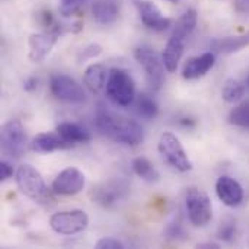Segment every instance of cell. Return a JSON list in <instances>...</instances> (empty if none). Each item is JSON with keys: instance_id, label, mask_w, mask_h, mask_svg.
I'll return each mask as SVG.
<instances>
[{"instance_id": "25", "label": "cell", "mask_w": 249, "mask_h": 249, "mask_svg": "<svg viewBox=\"0 0 249 249\" xmlns=\"http://www.w3.org/2000/svg\"><path fill=\"white\" fill-rule=\"evenodd\" d=\"M136 112L144 120H155L159 114V108L152 96H149L147 93H142L136 99Z\"/></svg>"}, {"instance_id": "3", "label": "cell", "mask_w": 249, "mask_h": 249, "mask_svg": "<svg viewBox=\"0 0 249 249\" xmlns=\"http://www.w3.org/2000/svg\"><path fill=\"white\" fill-rule=\"evenodd\" d=\"M15 181L22 194L35 203H45L50 198L45 182L39 171L31 165H20L15 172Z\"/></svg>"}, {"instance_id": "8", "label": "cell", "mask_w": 249, "mask_h": 249, "mask_svg": "<svg viewBox=\"0 0 249 249\" xmlns=\"http://www.w3.org/2000/svg\"><path fill=\"white\" fill-rule=\"evenodd\" d=\"M50 92L54 98L66 104L86 102V92L73 77L67 74H53L50 77Z\"/></svg>"}, {"instance_id": "22", "label": "cell", "mask_w": 249, "mask_h": 249, "mask_svg": "<svg viewBox=\"0 0 249 249\" xmlns=\"http://www.w3.org/2000/svg\"><path fill=\"white\" fill-rule=\"evenodd\" d=\"M197 20H198L197 10H196V9H187V10L181 15V18L178 19V22L175 23L171 36L178 38V39H182V41L187 42L188 36L193 34V31H194L196 26H197Z\"/></svg>"}, {"instance_id": "5", "label": "cell", "mask_w": 249, "mask_h": 249, "mask_svg": "<svg viewBox=\"0 0 249 249\" xmlns=\"http://www.w3.org/2000/svg\"><path fill=\"white\" fill-rule=\"evenodd\" d=\"M26 131L18 118L7 120L0 130L1 152L13 159H19L26 149Z\"/></svg>"}, {"instance_id": "34", "label": "cell", "mask_w": 249, "mask_h": 249, "mask_svg": "<svg viewBox=\"0 0 249 249\" xmlns=\"http://www.w3.org/2000/svg\"><path fill=\"white\" fill-rule=\"evenodd\" d=\"M36 86H38V79H36V77H29V79H26L25 83H23V89H25L26 92L35 90Z\"/></svg>"}, {"instance_id": "17", "label": "cell", "mask_w": 249, "mask_h": 249, "mask_svg": "<svg viewBox=\"0 0 249 249\" xmlns=\"http://www.w3.org/2000/svg\"><path fill=\"white\" fill-rule=\"evenodd\" d=\"M108 70L104 64L95 63L86 67L83 73V85L86 89H89L92 93H101L105 89L107 79H108Z\"/></svg>"}, {"instance_id": "12", "label": "cell", "mask_w": 249, "mask_h": 249, "mask_svg": "<svg viewBox=\"0 0 249 249\" xmlns=\"http://www.w3.org/2000/svg\"><path fill=\"white\" fill-rule=\"evenodd\" d=\"M134 6L139 12L140 20L152 31L162 32L171 26V19L166 18L162 10L150 0H134Z\"/></svg>"}, {"instance_id": "32", "label": "cell", "mask_w": 249, "mask_h": 249, "mask_svg": "<svg viewBox=\"0 0 249 249\" xmlns=\"http://www.w3.org/2000/svg\"><path fill=\"white\" fill-rule=\"evenodd\" d=\"M95 248L98 249H124L125 245L123 242H120L118 239L114 238H102L96 242Z\"/></svg>"}, {"instance_id": "35", "label": "cell", "mask_w": 249, "mask_h": 249, "mask_svg": "<svg viewBox=\"0 0 249 249\" xmlns=\"http://www.w3.org/2000/svg\"><path fill=\"white\" fill-rule=\"evenodd\" d=\"M197 248H204V249H219L220 245L216 242H204V244H198Z\"/></svg>"}, {"instance_id": "18", "label": "cell", "mask_w": 249, "mask_h": 249, "mask_svg": "<svg viewBox=\"0 0 249 249\" xmlns=\"http://www.w3.org/2000/svg\"><path fill=\"white\" fill-rule=\"evenodd\" d=\"M71 147L74 144H79V143H88L90 142L92 139V134L85 128L82 127L80 124L77 123H71V121H64V123H60L57 125V130H55Z\"/></svg>"}, {"instance_id": "10", "label": "cell", "mask_w": 249, "mask_h": 249, "mask_svg": "<svg viewBox=\"0 0 249 249\" xmlns=\"http://www.w3.org/2000/svg\"><path fill=\"white\" fill-rule=\"evenodd\" d=\"M85 174L80 169L70 166L63 169L55 177V179L51 184V191L60 196H76L85 188Z\"/></svg>"}, {"instance_id": "27", "label": "cell", "mask_w": 249, "mask_h": 249, "mask_svg": "<svg viewBox=\"0 0 249 249\" xmlns=\"http://www.w3.org/2000/svg\"><path fill=\"white\" fill-rule=\"evenodd\" d=\"M228 123L235 125V127L249 130V101H245V102L239 104L238 107H235L229 112Z\"/></svg>"}, {"instance_id": "13", "label": "cell", "mask_w": 249, "mask_h": 249, "mask_svg": "<svg viewBox=\"0 0 249 249\" xmlns=\"http://www.w3.org/2000/svg\"><path fill=\"white\" fill-rule=\"evenodd\" d=\"M111 140H114L120 144L134 147V146H139L144 140V131H143V127L137 121L127 120V118H118Z\"/></svg>"}, {"instance_id": "16", "label": "cell", "mask_w": 249, "mask_h": 249, "mask_svg": "<svg viewBox=\"0 0 249 249\" xmlns=\"http://www.w3.org/2000/svg\"><path fill=\"white\" fill-rule=\"evenodd\" d=\"M71 146L55 131V133H39L32 139L31 150L36 153H51L55 150L70 149Z\"/></svg>"}, {"instance_id": "24", "label": "cell", "mask_w": 249, "mask_h": 249, "mask_svg": "<svg viewBox=\"0 0 249 249\" xmlns=\"http://www.w3.org/2000/svg\"><path fill=\"white\" fill-rule=\"evenodd\" d=\"M245 90H247V83H244L239 79L231 77L225 82L222 88V98L229 104H235L244 98Z\"/></svg>"}, {"instance_id": "23", "label": "cell", "mask_w": 249, "mask_h": 249, "mask_svg": "<svg viewBox=\"0 0 249 249\" xmlns=\"http://www.w3.org/2000/svg\"><path fill=\"white\" fill-rule=\"evenodd\" d=\"M131 168L134 171V174L142 178L143 181L149 182V184H153V182H158L160 179V175L158 172V169L153 166V163L144 158V156H137L133 159L131 162Z\"/></svg>"}, {"instance_id": "37", "label": "cell", "mask_w": 249, "mask_h": 249, "mask_svg": "<svg viewBox=\"0 0 249 249\" xmlns=\"http://www.w3.org/2000/svg\"><path fill=\"white\" fill-rule=\"evenodd\" d=\"M247 86H249V76H248V79H247Z\"/></svg>"}, {"instance_id": "21", "label": "cell", "mask_w": 249, "mask_h": 249, "mask_svg": "<svg viewBox=\"0 0 249 249\" xmlns=\"http://www.w3.org/2000/svg\"><path fill=\"white\" fill-rule=\"evenodd\" d=\"M184 50H185V41L169 36L168 44H166L163 54H162L165 67L169 73H174L178 69V64L184 55Z\"/></svg>"}, {"instance_id": "29", "label": "cell", "mask_w": 249, "mask_h": 249, "mask_svg": "<svg viewBox=\"0 0 249 249\" xmlns=\"http://www.w3.org/2000/svg\"><path fill=\"white\" fill-rule=\"evenodd\" d=\"M86 3L88 0H60L58 12L64 18H71L76 13H79Z\"/></svg>"}, {"instance_id": "19", "label": "cell", "mask_w": 249, "mask_h": 249, "mask_svg": "<svg viewBox=\"0 0 249 249\" xmlns=\"http://www.w3.org/2000/svg\"><path fill=\"white\" fill-rule=\"evenodd\" d=\"M212 50L220 53V54H233L245 47H249V31L242 35H233V36H223L216 38L210 42Z\"/></svg>"}, {"instance_id": "2", "label": "cell", "mask_w": 249, "mask_h": 249, "mask_svg": "<svg viewBox=\"0 0 249 249\" xmlns=\"http://www.w3.org/2000/svg\"><path fill=\"white\" fill-rule=\"evenodd\" d=\"M134 58L143 67L150 88L153 90L162 89L166 80V67L159 53L149 45H139L134 50Z\"/></svg>"}, {"instance_id": "30", "label": "cell", "mask_w": 249, "mask_h": 249, "mask_svg": "<svg viewBox=\"0 0 249 249\" xmlns=\"http://www.w3.org/2000/svg\"><path fill=\"white\" fill-rule=\"evenodd\" d=\"M165 236L169 241H185L187 233L179 223H169L165 229Z\"/></svg>"}, {"instance_id": "26", "label": "cell", "mask_w": 249, "mask_h": 249, "mask_svg": "<svg viewBox=\"0 0 249 249\" xmlns=\"http://www.w3.org/2000/svg\"><path fill=\"white\" fill-rule=\"evenodd\" d=\"M117 117H114L109 111H107L104 107H99L98 111H96V115H95V124H96V128L107 137H112V133L115 130V125H117Z\"/></svg>"}, {"instance_id": "14", "label": "cell", "mask_w": 249, "mask_h": 249, "mask_svg": "<svg viewBox=\"0 0 249 249\" xmlns=\"http://www.w3.org/2000/svg\"><path fill=\"white\" fill-rule=\"evenodd\" d=\"M216 194L219 200L228 207H236L244 200L242 185L232 177L223 175L216 182Z\"/></svg>"}, {"instance_id": "4", "label": "cell", "mask_w": 249, "mask_h": 249, "mask_svg": "<svg viewBox=\"0 0 249 249\" xmlns=\"http://www.w3.org/2000/svg\"><path fill=\"white\" fill-rule=\"evenodd\" d=\"M185 207H187L188 220L196 228H203V226L209 225V222L213 217L210 197L207 196L206 191H203L197 187H191L187 190Z\"/></svg>"}, {"instance_id": "36", "label": "cell", "mask_w": 249, "mask_h": 249, "mask_svg": "<svg viewBox=\"0 0 249 249\" xmlns=\"http://www.w3.org/2000/svg\"><path fill=\"white\" fill-rule=\"evenodd\" d=\"M166 1H171V3H178L179 0H166Z\"/></svg>"}, {"instance_id": "33", "label": "cell", "mask_w": 249, "mask_h": 249, "mask_svg": "<svg viewBox=\"0 0 249 249\" xmlns=\"http://www.w3.org/2000/svg\"><path fill=\"white\" fill-rule=\"evenodd\" d=\"M12 177H13V168H12V165L7 163V162H1L0 163V181L4 182V181H7Z\"/></svg>"}, {"instance_id": "28", "label": "cell", "mask_w": 249, "mask_h": 249, "mask_svg": "<svg viewBox=\"0 0 249 249\" xmlns=\"http://www.w3.org/2000/svg\"><path fill=\"white\" fill-rule=\"evenodd\" d=\"M217 236H219V239H222L223 242L232 244V242L235 241V236H236V222H235V219H232V217L225 219V220L220 223Z\"/></svg>"}, {"instance_id": "9", "label": "cell", "mask_w": 249, "mask_h": 249, "mask_svg": "<svg viewBox=\"0 0 249 249\" xmlns=\"http://www.w3.org/2000/svg\"><path fill=\"white\" fill-rule=\"evenodd\" d=\"M63 34V28L58 25H54L53 28L47 29L45 32H36L31 34L28 38V45H29V60L32 63H41L44 61L54 45L58 42L60 36Z\"/></svg>"}, {"instance_id": "1", "label": "cell", "mask_w": 249, "mask_h": 249, "mask_svg": "<svg viewBox=\"0 0 249 249\" xmlns=\"http://www.w3.org/2000/svg\"><path fill=\"white\" fill-rule=\"evenodd\" d=\"M105 93L117 107H130L136 101V83L131 74L120 67L111 69L108 73Z\"/></svg>"}, {"instance_id": "6", "label": "cell", "mask_w": 249, "mask_h": 249, "mask_svg": "<svg viewBox=\"0 0 249 249\" xmlns=\"http://www.w3.org/2000/svg\"><path fill=\"white\" fill-rule=\"evenodd\" d=\"M158 150L160 156L177 171L188 172L193 169V162L190 160L185 149L182 147L179 139L169 131H165L158 143Z\"/></svg>"}, {"instance_id": "20", "label": "cell", "mask_w": 249, "mask_h": 249, "mask_svg": "<svg viewBox=\"0 0 249 249\" xmlns=\"http://www.w3.org/2000/svg\"><path fill=\"white\" fill-rule=\"evenodd\" d=\"M92 15L99 25H111L118 19L120 7L115 0H95L92 4Z\"/></svg>"}, {"instance_id": "15", "label": "cell", "mask_w": 249, "mask_h": 249, "mask_svg": "<svg viewBox=\"0 0 249 249\" xmlns=\"http://www.w3.org/2000/svg\"><path fill=\"white\" fill-rule=\"evenodd\" d=\"M216 55L212 51L203 53L201 55L191 57L185 61L182 67V77L187 80H197L200 77H204L214 66Z\"/></svg>"}, {"instance_id": "11", "label": "cell", "mask_w": 249, "mask_h": 249, "mask_svg": "<svg viewBox=\"0 0 249 249\" xmlns=\"http://www.w3.org/2000/svg\"><path fill=\"white\" fill-rule=\"evenodd\" d=\"M128 187L123 181H108L101 184L99 187L92 190V198L95 203L105 209L114 207L120 200H124L127 197Z\"/></svg>"}, {"instance_id": "31", "label": "cell", "mask_w": 249, "mask_h": 249, "mask_svg": "<svg viewBox=\"0 0 249 249\" xmlns=\"http://www.w3.org/2000/svg\"><path fill=\"white\" fill-rule=\"evenodd\" d=\"M102 54V47L99 44H89L86 45L85 48H82V51L79 53L77 55V60L79 61H83V60H92V58H96Z\"/></svg>"}, {"instance_id": "7", "label": "cell", "mask_w": 249, "mask_h": 249, "mask_svg": "<svg viewBox=\"0 0 249 249\" xmlns=\"http://www.w3.org/2000/svg\"><path fill=\"white\" fill-rule=\"evenodd\" d=\"M89 225V217L83 210H64L50 217L51 229L64 236H73L83 232Z\"/></svg>"}]
</instances>
